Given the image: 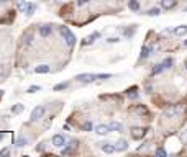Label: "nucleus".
Returning <instances> with one entry per match:
<instances>
[{
  "label": "nucleus",
  "mask_w": 187,
  "mask_h": 157,
  "mask_svg": "<svg viewBox=\"0 0 187 157\" xmlns=\"http://www.w3.org/2000/svg\"><path fill=\"white\" fill-rule=\"evenodd\" d=\"M184 44H185V46H187V39H185V41H184Z\"/></svg>",
  "instance_id": "37998d69"
},
{
  "label": "nucleus",
  "mask_w": 187,
  "mask_h": 157,
  "mask_svg": "<svg viewBox=\"0 0 187 157\" xmlns=\"http://www.w3.org/2000/svg\"><path fill=\"white\" fill-rule=\"evenodd\" d=\"M0 2H2V3H5V2H8V0H0Z\"/></svg>",
  "instance_id": "79ce46f5"
},
{
  "label": "nucleus",
  "mask_w": 187,
  "mask_h": 157,
  "mask_svg": "<svg viewBox=\"0 0 187 157\" xmlns=\"http://www.w3.org/2000/svg\"><path fill=\"white\" fill-rule=\"evenodd\" d=\"M174 35H176V36H184V35H187V25L176 26V28H174Z\"/></svg>",
  "instance_id": "2eb2a0df"
},
{
  "label": "nucleus",
  "mask_w": 187,
  "mask_h": 157,
  "mask_svg": "<svg viewBox=\"0 0 187 157\" xmlns=\"http://www.w3.org/2000/svg\"><path fill=\"white\" fill-rule=\"evenodd\" d=\"M184 12H187V7H185V8H184Z\"/></svg>",
  "instance_id": "c03bdc74"
},
{
  "label": "nucleus",
  "mask_w": 187,
  "mask_h": 157,
  "mask_svg": "<svg viewBox=\"0 0 187 157\" xmlns=\"http://www.w3.org/2000/svg\"><path fill=\"white\" fill-rule=\"evenodd\" d=\"M172 64H174V61H172V58H166L164 61H162V65H164V69H171Z\"/></svg>",
  "instance_id": "a878e982"
},
{
  "label": "nucleus",
  "mask_w": 187,
  "mask_h": 157,
  "mask_svg": "<svg viewBox=\"0 0 187 157\" xmlns=\"http://www.w3.org/2000/svg\"><path fill=\"white\" fill-rule=\"evenodd\" d=\"M120 41V38L118 36H112V38H108L107 43H110V44H115V43H118Z\"/></svg>",
  "instance_id": "f704fd0d"
},
{
  "label": "nucleus",
  "mask_w": 187,
  "mask_h": 157,
  "mask_svg": "<svg viewBox=\"0 0 187 157\" xmlns=\"http://www.w3.org/2000/svg\"><path fill=\"white\" fill-rule=\"evenodd\" d=\"M154 154H156L158 157H166V155H167V152H166L164 149H162V147H158V149H156V152H154Z\"/></svg>",
  "instance_id": "7c9ffc66"
},
{
  "label": "nucleus",
  "mask_w": 187,
  "mask_h": 157,
  "mask_svg": "<svg viewBox=\"0 0 187 157\" xmlns=\"http://www.w3.org/2000/svg\"><path fill=\"white\" fill-rule=\"evenodd\" d=\"M131 113H135V115H138V116H146L148 113V108L145 107V105H135V107L131 108Z\"/></svg>",
  "instance_id": "0eeeda50"
},
{
  "label": "nucleus",
  "mask_w": 187,
  "mask_h": 157,
  "mask_svg": "<svg viewBox=\"0 0 187 157\" xmlns=\"http://www.w3.org/2000/svg\"><path fill=\"white\" fill-rule=\"evenodd\" d=\"M77 146H79V142L72 139L69 142V144H66L64 147H62V151H61V155H71V154H74V151L77 149Z\"/></svg>",
  "instance_id": "7ed1b4c3"
},
{
  "label": "nucleus",
  "mask_w": 187,
  "mask_h": 157,
  "mask_svg": "<svg viewBox=\"0 0 187 157\" xmlns=\"http://www.w3.org/2000/svg\"><path fill=\"white\" fill-rule=\"evenodd\" d=\"M8 154H10V151H8V149H2V151H0V155H8Z\"/></svg>",
  "instance_id": "58836bf2"
},
{
  "label": "nucleus",
  "mask_w": 187,
  "mask_h": 157,
  "mask_svg": "<svg viewBox=\"0 0 187 157\" xmlns=\"http://www.w3.org/2000/svg\"><path fill=\"white\" fill-rule=\"evenodd\" d=\"M95 79H99L97 74H77L76 75V80L80 84H90V82H94Z\"/></svg>",
  "instance_id": "f03ea898"
},
{
  "label": "nucleus",
  "mask_w": 187,
  "mask_h": 157,
  "mask_svg": "<svg viewBox=\"0 0 187 157\" xmlns=\"http://www.w3.org/2000/svg\"><path fill=\"white\" fill-rule=\"evenodd\" d=\"M90 0H77V7H82V5H87Z\"/></svg>",
  "instance_id": "e433bc0d"
},
{
  "label": "nucleus",
  "mask_w": 187,
  "mask_h": 157,
  "mask_svg": "<svg viewBox=\"0 0 187 157\" xmlns=\"http://www.w3.org/2000/svg\"><path fill=\"white\" fill-rule=\"evenodd\" d=\"M2 97H3V92H2V90H0V100H2Z\"/></svg>",
  "instance_id": "a19ab883"
},
{
  "label": "nucleus",
  "mask_w": 187,
  "mask_h": 157,
  "mask_svg": "<svg viewBox=\"0 0 187 157\" xmlns=\"http://www.w3.org/2000/svg\"><path fill=\"white\" fill-rule=\"evenodd\" d=\"M110 131H122L123 129V126H122V123H118V121H112V123H110Z\"/></svg>",
  "instance_id": "6ab92c4d"
},
{
  "label": "nucleus",
  "mask_w": 187,
  "mask_h": 157,
  "mask_svg": "<svg viewBox=\"0 0 187 157\" xmlns=\"http://www.w3.org/2000/svg\"><path fill=\"white\" fill-rule=\"evenodd\" d=\"M23 110H25V105H20V103L13 105V107H12V113H13V115H20Z\"/></svg>",
  "instance_id": "412c9836"
},
{
  "label": "nucleus",
  "mask_w": 187,
  "mask_h": 157,
  "mask_svg": "<svg viewBox=\"0 0 187 157\" xmlns=\"http://www.w3.org/2000/svg\"><path fill=\"white\" fill-rule=\"evenodd\" d=\"M162 70H164V65H162V64H156L154 67H153L151 74H153V75H156V74H161Z\"/></svg>",
  "instance_id": "b1692460"
},
{
  "label": "nucleus",
  "mask_w": 187,
  "mask_h": 157,
  "mask_svg": "<svg viewBox=\"0 0 187 157\" xmlns=\"http://www.w3.org/2000/svg\"><path fill=\"white\" fill-rule=\"evenodd\" d=\"M159 13H161V10H159V8H150L146 15H148V17H158Z\"/></svg>",
  "instance_id": "bb28decb"
},
{
  "label": "nucleus",
  "mask_w": 187,
  "mask_h": 157,
  "mask_svg": "<svg viewBox=\"0 0 187 157\" xmlns=\"http://www.w3.org/2000/svg\"><path fill=\"white\" fill-rule=\"evenodd\" d=\"M23 41H25V44H31V41H33V33H31V31H26V35L23 36Z\"/></svg>",
  "instance_id": "393cba45"
},
{
  "label": "nucleus",
  "mask_w": 187,
  "mask_h": 157,
  "mask_svg": "<svg viewBox=\"0 0 187 157\" xmlns=\"http://www.w3.org/2000/svg\"><path fill=\"white\" fill-rule=\"evenodd\" d=\"M36 152H45V144H43V142L36 146Z\"/></svg>",
  "instance_id": "4c0bfd02"
},
{
  "label": "nucleus",
  "mask_w": 187,
  "mask_h": 157,
  "mask_svg": "<svg viewBox=\"0 0 187 157\" xmlns=\"http://www.w3.org/2000/svg\"><path fill=\"white\" fill-rule=\"evenodd\" d=\"M127 95L130 98H138V87H131L127 90Z\"/></svg>",
  "instance_id": "4be33fe9"
},
{
  "label": "nucleus",
  "mask_w": 187,
  "mask_h": 157,
  "mask_svg": "<svg viewBox=\"0 0 187 157\" xmlns=\"http://www.w3.org/2000/svg\"><path fill=\"white\" fill-rule=\"evenodd\" d=\"M66 141H68V139H66L62 134H54V136H53V146H56V147H64Z\"/></svg>",
  "instance_id": "6e6552de"
},
{
  "label": "nucleus",
  "mask_w": 187,
  "mask_h": 157,
  "mask_svg": "<svg viewBox=\"0 0 187 157\" xmlns=\"http://www.w3.org/2000/svg\"><path fill=\"white\" fill-rule=\"evenodd\" d=\"M40 36L41 38H48V36H51V33H53V28L49 25H45V26H40Z\"/></svg>",
  "instance_id": "f8f14e48"
},
{
  "label": "nucleus",
  "mask_w": 187,
  "mask_h": 157,
  "mask_svg": "<svg viewBox=\"0 0 187 157\" xmlns=\"http://www.w3.org/2000/svg\"><path fill=\"white\" fill-rule=\"evenodd\" d=\"M18 8H20L21 12H25V8H26V2H25V0H18Z\"/></svg>",
  "instance_id": "473e14b6"
},
{
  "label": "nucleus",
  "mask_w": 187,
  "mask_h": 157,
  "mask_svg": "<svg viewBox=\"0 0 187 157\" xmlns=\"http://www.w3.org/2000/svg\"><path fill=\"white\" fill-rule=\"evenodd\" d=\"M40 90H41V87H40V85H31V87L28 88L26 92H28V93H36V92H40Z\"/></svg>",
  "instance_id": "2f4dec72"
},
{
  "label": "nucleus",
  "mask_w": 187,
  "mask_h": 157,
  "mask_svg": "<svg viewBox=\"0 0 187 157\" xmlns=\"http://www.w3.org/2000/svg\"><path fill=\"white\" fill-rule=\"evenodd\" d=\"M179 137H181V142H182V144H184V146H187V129H184V131H182Z\"/></svg>",
  "instance_id": "c85d7f7f"
},
{
  "label": "nucleus",
  "mask_w": 187,
  "mask_h": 157,
  "mask_svg": "<svg viewBox=\"0 0 187 157\" xmlns=\"http://www.w3.org/2000/svg\"><path fill=\"white\" fill-rule=\"evenodd\" d=\"M146 128H131V131H130V134H131V137L133 139H136V141H140V139H143V137L146 136Z\"/></svg>",
  "instance_id": "39448f33"
},
{
  "label": "nucleus",
  "mask_w": 187,
  "mask_h": 157,
  "mask_svg": "<svg viewBox=\"0 0 187 157\" xmlns=\"http://www.w3.org/2000/svg\"><path fill=\"white\" fill-rule=\"evenodd\" d=\"M95 133H97L99 136H105L110 133V126L108 125H97L95 126Z\"/></svg>",
  "instance_id": "9b49d317"
},
{
  "label": "nucleus",
  "mask_w": 187,
  "mask_h": 157,
  "mask_svg": "<svg viewBox=\"0 0 187 157\" xmlns=\"http://www.w3.org/2000/svg\"><path fill=\"white\" fill-rule=\"evenodd\" d=\"M35 72H36V74H48V72H49V65H48V64H41V65H36Z\"/></svg>",
  "instance_id": "dca6fc26"
},
{
  "label": "nucleus",
  "mask_w": 187,
  "mask_h": 157,
  "mask_svg": "<svg viewBox=\"0 0 187 157\" xmlns=\"http://www.w3.org/2000/svg\"><path fill=\"white\" fill-rule=\"evenodd\" d=\"M26 144H28V139H26V137H23V136L18 137V139L15 141V146L17 147H23V146H26Z\"/></svg>",
  "instance_id": "5701e85b"
},
{
  "label": "nucleus",
  "mask_w": 187,
  "mask_h": 157,
  "mask_svg": "<svg viewBox=\"0 0 187 157\" xmlns=\"http://www.w3.org/2000/svg\"><path fill=\"white\" fill-rule=\"evenodd\" d=\"M128 8L131 12H138L140 10V2L138 0H128Z\"/></svg>",
  "instance_id": "f3484780"
},
{
  "label": "nucleus",
  "mask_w": 187,
  "mask_h": 157,
  "mask_svg": "<svg viewBox=\"0 0 187 157\" xmlns=\"http://www.w3.org/2000/svg\"><path fill=\"white\" fill-rule=\"evenodd\" d=\"M177 3V0H161V7L164 8V10H171V8H174Z\"/></svg>",
  "instance_id": "ddd939ff"
},
{
  "label": "nucleus",
  "mask_w": 187,
  "mask_h": 157,
  "mask_svg": "<svg viewBox=\"0 0 187 157\" xmlns=\"http://www.w3.org/2000/svg\"><path fill=\"white\" fill-rule=\"evenodd\" d=\"M100 149H102L105 154H113V152L117 151V147L113 144H110V142H100Z\"/></svg>",
  "instance_id": "1a4fd4ad"
},
{
  "label": "nucleus",
  "mask_w": 187,
  "mask_h": 157,
  "mask_svg": "<svg viewBox=\"0 0 187 157\" xmlns=\"http://www.w3.org/2000/svg\"><path fill=\"white\" fill-rule=\"evenodd\" d=\"M82 129H84V131H92V129H94V125H92L90 121H85L84 125H82Z\"/></svg>",
  "instance_id": "c756f323"
},
{
  "label": "nucleus",
  "mask_w": 187,
  "mask_h": 157,
  "mask_svg": "<svg viewBox=\"0 0 187 157\" xmlns=\"http://www.w3.org/2000/svg\"><path fill=\"white\" fill-rule=\"evenodd\" d=\"M45 107H36L35 110L31 111V116H30V121L31 123H36V121H40L41 118H43V115H45Z\"/></svg>",
  "instance_id": "20e7f679"
},
{
  "label": "nucleus",
  "mask_w": 187,
  "mask_h": 157,
  "mask_svg": "<svg viewBox=\"0 0 187 157\" xmlns=\"http://www.w3.org/2000/svg\"><path fill=\"white\" fill-rule=\"evenodd\" d=\"M97 75H99V79H100V80H107V79L112 77V74H97Z\"/></svg>",
  "instance_id": "c9c22d12"
},
{
  "label": "nucleus",
  "mask_w": 187,
  "mask_h": 157,
  "mask_svg": "<svg viewBox=\"0 0 187 157\" xmlns=\"http://www.w3.org/2000/svg\"><path fill=\"white\" fill-rule=\"evenodd\" d=\"M135 30H136V25H133L131 30H125V36H131L133 33H135Z\"/></svg>",
  "instance_id": "72a5a7b5"
},
{
  "label": "nucleus",
  "mask_w": 187,
  "mask_h": 157,
  "mask_svg": "<svg viewBox=\"0 0 187 157\" xmlns=\"http://www.w3.org/2000/svg\"><path fill=\"white\" fill-rule=\"evenodd\" d=\"M185 69H187V64H185Z\"/></svg>",
  "instance_id": "a18cd8bd"
},
{
  "label": "nucleus",
  "mask_w": 187,
  "mask_h": 157,
  "mask_svg": "<svg viewBox=\"0 0 187 157\" xmlns=\"http://www.w3.org/2000/svg\"><path fill=\"white\" fill-rule=\"evenodd\" d=\"M61 35H62V38H64V41H66V44H68L69 47H72L76 44V36H74V33L71 31L68 26H61Z\"/></svg>",
  "instance_id": "f257e3e1"
},
{
  "label": "nucleus",
  "mask_w": 187,
  "mask_h": 157,
  "mask_svg": "<svg viewBox=\"0 0 187 157\" xmlns=\"http://www.w3.org/2000/svg\"><path fill=\"white\" fill-rule=\"evenodd\" d=\"M115 147H117V152H123V151L128 149V142L125 139H120L117 144H115Z\"/></svg>",
  "instance_id": "4468645a"
},
{
  "label": "nucleus",
  "mask_w": 187,
  "mask_h": 157,
  "mask_svg": "<svg viewBox=\"0 0 187 157\" xmlns=\"http://www.w3.org/2000/svg\"><path fill=\"white\" fill-rule=\"evenodd\" d=\"M177 113H179V107H177V105H169V107L164 108L162 115H164L166 118H174Z\"/></svg>",
  "instance_id": "423d86ee"
},
{
  "label": "nucleus",
  "mask_w": 187,
  "mask_h": 157,
  "mask_svg": "<svg viewBox=\"0 0 187 157\" xmlns=\"http://www.w3.org/2000/svg\"><path fill=\"white\" fill-rule=\"evenodd\" d=\"M68 82H62V84H57L54 85V92H59V90H64V88H68Z\"/></svg>",
  "instance_id": "cd10ccee"
},
{
  "label": "nucleus",
  "mask_w": 187,
  "mask_h": 157,
  "mask_svg": "<svg viewBox=\"0 0 187 157\" xmlns=\"http://www.w3.org/2000/svg\"><path fill=\"white\" fill-rule=\"evenodd\" d=\"M35 10H36V5H35V3H26V8H25L26 17H31L33 13H35Z\"/></svg>",
  "instance_id": "aec40b11"
},
{
  "label": "nucleus",
  "mask_w": 187,
  "mask_h": 157,
  "mask_svg": "<svg viewBox=\"0 0 187 157\" xmlns=\"http://www.w3.org/2000/svg\"><path fill=\"white\" fill-rule=\"evenodd\" d=\"M97 38H100V33L99 31H94L90 36H87V38H84L82 39V46H89V44H92V43L97 39Z\"/></svg>",
  "instance_id": "9d476101"
},
{
  "label": "nucleus",
  "mask_w": 187,
  "mask_h": 157,
  "mask_svg": "<svg viewBox=\"0 0 187 157\" xmlns=\"http://www.w3.org/2000/svg\"><path fill=\"white\" fill-rule=\"evenodd\" d=\"M153 52V47H148V46H143L141 47V54H140V59H146Z\"/></svg>",
  "instance_id": "a211bd4d"
},
{
  "label": "nucleus",
  "mask_w": 187,
  "mask_h": 157,
  "mask_svg": "<svg viewBox=\"0 0 187 157\" xmlns=\"http://www.w3.org/2000/svg\"><path fill=\"white\" fill-rule=\"evenodd\" d=\"M3 139V133H0V141H2Z\"/></svg>",
  "instance_id": "ea45409f"
}]
</instances>
